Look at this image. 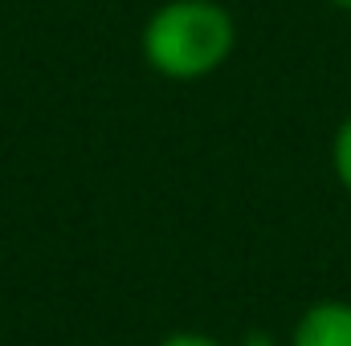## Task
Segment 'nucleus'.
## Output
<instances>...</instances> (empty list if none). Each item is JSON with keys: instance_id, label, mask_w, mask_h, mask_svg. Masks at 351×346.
Here are the masks:
<instances>
[{"instance_id": "5", "label": "nucleus", "mask_w": 351, "mask_h": 346, "mask_svg": "<svg viewBox=\"0 0 351 346\" xmlns=\"http://www.w3.org/2000/svg\"><path fill=\"white\" fill-rule=\"evenodd\" d=\"M335 8H343V12H351V0H331Z\"/></svg>"}, {"instance_id": "1", "label": "nucleus", "mask_w": 351, "mask_h": 346, "mask_svg": "<svg viewBox=\"0 0 351 346\" xmlns=\"http://www.w3.org/2000/svg\"><path fill=\"white\" fill-rule=\"evenodd\" d=\"M237 29L217 0H168L143 25V57L156 74L196 82L217 74L233 53Z\"/></svg>"}, {"instance_id": "2", "label": "nucleus", "mask_w": 351, "mask_h": 346, "mask_svg": "<svg viewBox=\"0 0 351 346\" xmlns=\"http://www.w3.org/2000/svg\"><path fill=\"white\" fill-rule=\"evenodd\" d=\"M290 346H351V302H315L294 322Z\"/></svg>"}, {"instance_id": "3", "label": "nucleus", "mask_w": 351, "mask_h": 346, "mask_svg": "<svg viewBox=\"0 0 351 346\" xmlns=\"http://www.w3.org/2000/svg\"><path fill=\"white\" fill-rule=\"evenodd\" d=\"M331 163H335V175H339V183L348 187L351 196V118L335 131V143H331Z\"/></svg>"}, {"instance_id": "4", "label": "nucleus", "mask_w": 351, "mask_h": 346, "mask_svg": "<svg viewBox=\"0 0 351 346\" xmlns=\"http://www.w3.org/2000/svg\"><path fill=\"white\" fill-rule=\"evenodd\" d=\"M156 346H225V343L213 338V334H204V330H176L168 338H160Z\"/></svg>"}]
</instances>
